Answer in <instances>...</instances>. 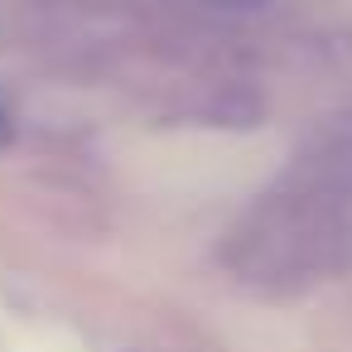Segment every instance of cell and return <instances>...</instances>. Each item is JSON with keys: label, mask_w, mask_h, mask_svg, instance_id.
Returning a JSON list of instances; mask_svg holds the SVG:
<instances>
[{"label": "cell", "mask_w": 352, "mask_h": 352, "mask_svg": "<svg viewBox=\"0 0 352 352\" xmlns=\"http://www.w3.org/2000/svg\"><path fill=\"white\" fill-rule=\"evenodd\" d=\"M227 265L261 289L318 285L352 265V212L280 184L232 227Z\"/></svg>", "instance_id": "obj_1"}, {"label": "cell", "mask_w": 352, "mask_h": 352, "mask_svg": "<svg viewBox=\"0 0 352 352\" xmlns=\"http://www.w3.org/2000/svg\"><path fill=\"white\" fill-rule=\"evenodd\" d=\"M280 184L352 212V111L323 116L294 150V164Z\"/></svg>", "instance_id": "obj_2"}, {"label": "cell", "mask_w": 352, "mask_h": 352, "mask_svg": "<svg viewBox=\"0 0 352 352\" xmlns=\"http://www.w3.org/2000/svg\"><path fill=\"white\" fill-rule=\"evenodd\" d=\"M203 10H217V15H261L270 0H193Z\"/></svg>", "instance_id": "obj_3"}, {"label": "cell", "mask_w": 352, "mask_h": 352, "mask_svg": "<svg viewBox=\"0 0 352 352\" xmlns=\"http://www.w3.org/2000/svg\"><path fill=\"white\" fill-rule=\"evenodd\" d=\"M10 140H15V121H10V111L0 107V155L10 150Z\"/></svg>", "instance_id": "obj_4"}]
</instances>
